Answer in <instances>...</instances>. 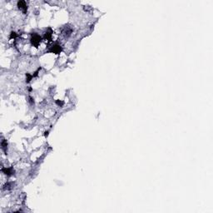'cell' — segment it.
<instances>
[{
  "label": "cell",
  "mask_w": 213,
  "mask_h": 213,
  "mask_svg": "<svg viewBox=\"0 0 213 213\" xmlns=\"http://www.w3.org/2000/svg\"><path fill=\"white\" fill-rule=\"evenodd\" d=\"M40 41H41V38L39 37L38 34H34V35H33L32 37V42L33 45H35V46H38L39 43H40Z\"/></svg>",
  "instance_id": "obj_1"
},
{
  "label": "cell",
  "mask_w": 213,
  "mask_h": 213,
  "mask_svg": "<svg viewBox=\"0 0 213 213\" xmlns=\"http://www.w3.org/2000/svg\"><path fill=\"white\" fill-rule=\"evenodd\" d=\"M18 6L19 8L23 9L24 12L27 10V4H26V3H25L24 1H19V2L18 3Z\"/></svg>",
  "instance_id": "obj_2"
},
{
  "label": "cell",
  "mask_w": 213,
  "mask_h": 213,
  "mask_svg": "<svg viewBox=\"0 0 213 213\" xmlns=\"http://www.w3.org/2000/svg\"><path fill=\"white\" fill-rule=\"evenodd\" d=\"M60 51H61V46H59V45H54L52 48V52L55 53H58Z\"/></svg>",
  "instance_id": "obj_3"
}]
</instances>
